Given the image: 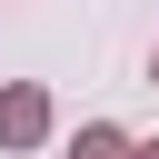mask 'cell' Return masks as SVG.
Here are the masks:
<instances>
[{"label":"cell","instance_id":"6da1fadb","mask_svg":"<svg viewBox=\"0 0 159 159\" xmlns=\"http://www.w3.org/2000/svg\"><path fill=\"white\" fill-rule=\"evenodd\" d=\"M40 139H50V89L40 80L0 89V149H40Z\"/></svg>","mask_w":159,"mask_h":159},{"label":"cell","instance_id":"7a4b0ae2","mask_svg":"<svg viewBox=\"0 0 159 159\" xmlns=\"http://www.w3.org/2000/svg\"><path fill=\"white\" fill-rule=\"evenodd\" d=\"M70 159H129V139H119V129H109V119H89V129H80V149H70Z\"/></svg>","mask_w":159,"mask_h":159},{"label":"cell","instance_id":"3957f363","mask_svg":"<svg viewBox=\"0 0 159 159\" xmlns=\"http://www.w3.org/2000/svg\"><path fill=\"white\" fill-rule=\"evenodd\" d=\"M129 159H159V139H149V149H129Z\"/></svg>","mask_w":159,"mask_h":159},{"label":"cell","instance_id":"277c9868","mask_svg":"<svg viewBox=\"0 0 159 159\" xmlns=\"http://www.w3.org/2000/svg\"><path fill=\"white\" fill-rule=\"evenodd\" d=\"M149 80H159V60H149Z\"/></svg>","mask_w":159,"mask_h":159}]
</instances>
